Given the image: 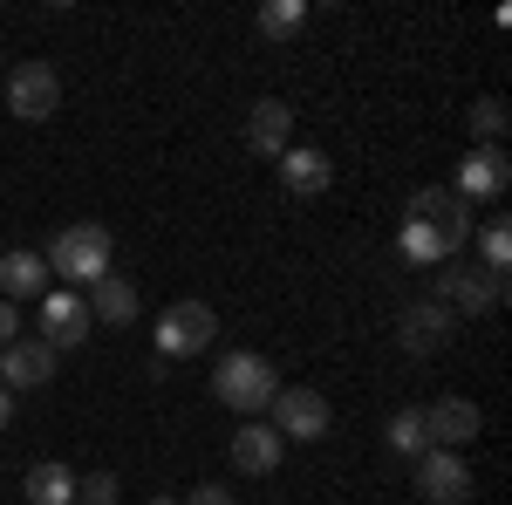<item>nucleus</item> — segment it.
<instances>
[{
	"mask_svg": "<svg viewBox=\"0 0 512 505\" xmlns=\"http://www.w3.org/2000/svg\"><path fill=\"white\" fill-rule=\"evenodd\" d=\"M110 253H117L110 226L82 219V226H62V233H55V246H48L41 260H48V273H55L69 294H82V287H96V280L110 273Z\"/></svg>",
	"mask_w": 512,
	"mask_h": 505,
	"instance_id": "nucleus-1",
	"label": "nucleus"
},
{
	"mask_svg": "<svg viewBox=\"0 0 512 505\" xmlns=\"http://www.w3.org/2000/svg\"><path fill=\"white\" fill-rule=\"evenodd\" d=\"M212 396H219L226 410H239V417H260V410L280 396V376H274L267 355L239 349V355H226V362L212 369Z\"/></svg>",
	"mask_w": 512,
	"mask_h": 505,
	"instance_id": "nucleus-2",
	"label": "nucleus"
},
{
	"mask_svg": "<svg viewBox=\"0 0 512 505\" xmlns=\"http://www.w3.org/2000/svg\"><path fill=\"white\" fill-rule=\"evenodd\" d=\"M274 410V430L280 437H301V444H315V437H328V424H335V410H328V396L308 383H280V396L267 403Z\"/></svg>",
	"mask_w": 512,
	"mask_h": 505,
	"instance_id": "nucleus-3",
	"label": "nucleus"
},
{
	"mask_svg": "<svg viewBox=\"0 0 512 505\" xmlns=\"http://www.w3.org/2000/svg\"><path fill=\"white\" fill-rule=\"evenodd\" d=\"M212 335H219V314L205 308V301H171L158 314V355H171V362L212 349Z\"/></svg>",
	"mask_w": 512,
	"mask_h": 505,
	"instance_id": "nucleus-4",
	"label": "nucleus"
},
{
	"mask_svg": "<svg viewBox=\"0 0 512 505\" xmlns=\"http://www.w3.org/2000/svg\"><path fill=\"white\" fill-rule=\"evenodd\" d=\"M7 110L21 123H48L62 110V76H55L48 62H14V76H7Z\"/></svg>",
	"mask_w": 512,
	"mask_h": 505,
	"instance_id": "nucleus-5",
	"label": "nucleus"
},
{
	"mask_svg": "<svg viewBox=\"0 0 512 505\" xmlns=\"http://www.w3.org/2000/svg\"><path fill=\"white\" fill-rule=\"evenodd\" d=\"M89 301L82 294H69V287H55V294H41V342L62 355V349H76V342H89Z\"/></svg>",
	"mask_w": 512,
	"mask_h": 505,
	"instance_id": "nucleus-6",
	"label": "nucleus"
},
{
	"mask_svg": "<svg viewBox=\"0 0 512 505\" xmlns=\"http://www.w3.org/2000/svg\"><path fill=\"white\" fill-rule=\"evenodd\" d=\"M417 492H424V499L431 505H458V499H472V465H465V458H458V451H424V458H417Z\"/></svg>",
	"mask_w": 512,
	"mask_h": 505,
	"instance_id": "nucleus-7",
	"label": "nucleus"
},
{
	"mask_svg": "<svg viewBox=\"0 0 512 505\" xmlns=\"http://www.w3.org/2000/svg\"><path fill=\"white\" fill-rule=\"evenodd\" d=\"M41 383H55V349H48L41 335L7 342V349H0V389L14 396V389H41Z\"/></svg>",
	"mask_w": 512,
	"mask_h": 505,
	"instance_id": "nucleus-8",
	"label": "nucleus"
},
{
	"mask_svg": "<svg viewBox=\"0 0 512 505\" xmlns=\"http://www.w3.org/2000/svg\"><path fill=\"white\" fill-rule=\"evenodd\" d=\"M506 185H512L506 151H499V144H472V151H465V164H458V185H451V192L472 205V198H499Z\"/></svg>",
	"mask_w": 512,
	"mask_h": 505,
	"instance_id": "nucleus-9",
	"label": "nucleus"
},
{
	"mask_svg": "<svg viewBox=\"0 0 512 505\" xmlns=\"http://www.w3.org/2000/svg\"><path fill=\"white\" fill-rule=\"evenodd\" d=\"M437 301H444V308L458 314H485V308H499V301H506V273H437Z\"/></svg>",
	"mask_w": 512,
	"mask_h": 505,
	"instance_id": "nucleus-10",
	"label": "nucleus"
},
{
	"mask_svg": "<svg viewBox=\"0 0 512 505\" xmlns=\"http://www.w3.org/2000/svg\"><path fill=\"white\" fill-rule=\"evenodd\" d=\"M410 219L437 226V233L451 239V246H465V239H472V205L451 192V185H444V192H437V185H424V192L410 198Z\"/></svg>",
	"mask_w": 512,
	"mask_h": 505,
	"instance_id": "nucleus-11",
	"label": "nucleus"
},
{
	"mask_svg": "<svg viewBox=\"0 0 512 505\" xmlns=\"http://www.w3.org/2000/svg\"><path fill=\"white\" fill-rule=\"evenodd\" d=\"M280 185L294 198H321L335 185V164H328V151H315V144H287V151H280Z\"/></svg>",
	"mask_w": 512,
	"mask_h": 505,
	"instance_id": "nucleus-12",
	"label": "nucleus"
},
{
	"mask_svg": "<svg viewBox=\"0 0 512 505\" xmlns=\"http://www.w3.org/2000/svg\"><path fill=\"white\" fill-rule=\"evenodd\" d=\"M451 328H458V314L444 308V301H417V308L403 314L396 342H403L410 355H431V349H444V342H451Z\"/></svg>",
	"mask_w": 512,
	"mask_h": 505,
	"instance_id": "nucleus-13",
	"label": "nucleus"
},
{
	"mask_svg": "<svg viewBox=\"0 0 512 505\" xmlns=\"http://www.w3.org/2000/svg\"><path fill=\"white\" fill-rule=\"evenodd\" d=\"M287 137H294V110H287L280 96H260V103L246 110V144H253V157H280Z\"/></svg>",
	"mask_w": 512,
	"mask_h": 505,
	"instance_id": "nucleus-14",
	"label": "nucleus"
},
{
	"mask_svg": "<svg viewBox=\"0 0 512 505\" xmlns=\"http://www.w3.org/2000/svg\"><path fill=\"white\" fill-rule=\"evenodd\" d=\"M280 451H287V437H280L267 417H246V424L233 430V465H239V471H253V478H260V471H274V465H280Z\"/></svg>",
	"mask_w": 512,
	"mask_h": 505,
	"instance_id": "nucleus-15",
	"label": "nucleus"
},
{
	"mask_svg": "<svg viewBox=\"0 0 512 505\" xmlns=\"http://www.w3.org/2000/svg\"><path fill=\"white\" fill-rule=\"evenodd\" d=\"M41 294H48V260L28 246L0 253V301H41Z\"/></svg>",
	"mask_w": 512,
	"mask_h": 505,
	"instance_id": "nucleus-16",
	"label": "nucleus"
},
{
	"mask_svg": "<svg viewBox=\"0 0 512 505\" xmlns=\"http://www.w3.org/2000/svg\"><path fill=\"white\" fill-rule=\"evenodd\" d=\"M424 430H431L437 451H458L465 437H478V403H465V396H444V403H431V410H424Z\"/></svg>",
	"mask_w": 512,
	"mask_h": 505,
	"instance_id": "nucleus-17",
	"label": "nucleus"
},
{
	"mask_svg": "<svg viewBox=\"0 0 512 505\" xmlns=\"http://www.w3.org/2000/svg\"><path fill=\"white\" fill-rule=\"evenodd\" d=\"M82 301H89V321H96V328H130V321H137V287L117 280V273H103Z\"/></svg>",
	"mask_w": 512,
	"mask_h": 505,
	"instance_id": "nucleus-18",
	"label": "nucleus"
},
{
	"mask_svg": "<svg viewBox=\"0 0 512 505\" xmlns=\"http://www.w3.org/2000/svg\"><path fill=\"white\" fill-rule=\"evenodd\" d=\"M396 253H403L410 267H437V260H451L458 246H451V239L437 233V226H424V219H410V226L396 233Z\"/></svg>",
	"mask_w": 512,
	"mask_h": 505,
	"instance_id": "nucleus-19",
	"label": "nucleus"
},
{
	"mask_svg": "<svg viewBox=\"0 0 512 505\" xmlns=\"http://www.w3.org/2000/svg\"><path fill=\"white\" fill-rule=\"evenodd\" d=\"M28 505H76V471L69 465H35L28 471Z\"/></svg>",
	"mask_w": 512,
	"mask_h": 505,
	"instance_id": "nucleus-20",
	"label": "nucleus"
},
{
	"mask_svg": "<svg viewBox=\"0 0 512 505\" xmlns=\"http://www.w3.org/2000/svg\"><path fill=\"white\" fill-rule=\"evenodd\" d=\"M383 437H390V451H396V458H424V451H431V430H424V410H396Z\"/></svg>",
	"mask_w": 512,
	"mask_h": 505,
	"instance_id": "nucleus-21",
	"label": "nucleus"
},
{
	"mask_svg": "<svg viewBox=\"0 0 512 505\" xmlns=\"http://www.w3.org/2000/svg\"><path fill=\"white\" fill-rule=\"evenodd\" d=\"M301 21H308V0H267L253 28H260L267 41H287V35H301Z\"/></svg>",
	"mask_w": 512,
	"mask_h": 505,
	"instance_id": "nucleus-22",
	"label": "nucleus"
},
{
	"mask_svg": "<svg viewBox=\"0 0 512 505\" xmlns=\"http://www.w3.org/2000/svg\"><path fill=\"white\" fill-rule=\"evenodd\" d=\"M478 260H485V273H506L512 267V226H506V219H492V226L478 233Z\"/></svg>",
	"mask_w": 512,
	"mask_h": 505,
	"instance_id": "nucleus-23",
	"label": "nucleus"
},
{
	"mask_svg": "<svg viewBox=\"0 0 512 505\" xmlns=\"http://www.w3.org/2000/svg\"><path fill=\"white\" fill-rule=\"evenodd\" d=\"M506 103H499V96H478V103H472V137H478V144H499V137H506Z\"/></svg>",
	"mask_w": 512,
	"mask_h": 505,
	"instance_id": "nucleus-24",
	"label": "nucleus"
},
{
	"mask_svg": "<svg viewBox=\"0 0 512 505\" xmlns=\"http://www.w3.org/2000/svg\"><path fill=\"white\" fill-rule=\"evenodd\" d=\"M76 499L82 505H117V471H89V478H76Z\"/></svg>",
	"mask_w": 512,
	"mask_h": 505,
	"instance_id": "nucleus-25",
	"label": "nucleus"
},
{
	"mask_svg": "<svg viewBox=\"0 0 512 505\" xmlns=\"http://www.w3.org/2000/svg\"><path fill=\"white\" fill-rule=\"evenodd\" d=\"M14 328H21V314H14V301H0V349H7V342H21Z\"/></svg>",
	"mask_w": 512,
	"mask_h": 505,
	"instance_id": "nucleus-26",
	"label": "nucleus"
},
{
	"mask_svg": "<svg viewBox=\"0 0 512 505\" xmlns=\"http://www.w3.org/2000/svg\"><path fill=\"white\" fill-rule=\"evenodd\" d=\"M185 505H233V492H219V485H198Z\"/></svg>",
	"mask_w": 512,
	"mask_h": 505,
	"instance_id": "nucleus-27",
	"label": "nucleus"
},
{
	"mask_svg": "<svg viewBox=\"0 0 512 505\" xmlns=\"http://www.w3.org/2000/svg\"><path fill=\"white\" fill-rule=\"evenodd\" d=\"M7 417H14V396H7V389H0V430H7Z\"/></svg>",
	"mask_w": 512,
	"mask_h": 505,
	"instance_id": "nucleus-28",
	"label": "nucleus"
},
{
	"mask_svg": "<svg viewBox=\"0 0 512 505\" xmlns=\"http://www.w3.org/2000/svg\"><path fill=\"white\" fill-rule=\"evenodd\" d=\"M151 505H178V499H151Z\"/></svg>",
	"mask_w": 512,
	"mask_h": 505,
	"instance_id": "nucleus-29",
	"label": "nucleus"
}]
</instances>
